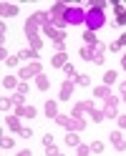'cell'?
I'll return each instance as SVG.
<instances>
[{
	"label": "cell",
	"mask_w": 126,
	"mask_h": 156,
	"mask_svg": "<svg viewBox=\"0 0 126 156\" xmlns=\"http://www.w3.org/2000/svg\"><path fill=\"white\" fill-rule=\"evenodd\" d=\"M66 146H68V149H78L81 146V139H78V131H66Z\"/></svg>",
	"instance_id": "obj_13"
},
{
	"label": "cell",
	"mask_w": 126,
	"mask_h": 156,
	"mask_svg": "<svg viewBox=\"0 0 126 156\" xmlns=\"http://www.w3.org/2000/svg\"><path fill=\"white\" fill-rule=\"evenodd\" d=\"M25 35L28 38H33V35H41V25H38L33 18H28L25 20Z\"/></svg>",
	"instance_id": "obj_15"
},
{
	"label": "cell",
	"mask_w": 126,
	"mask_h": 156,
	"mask_svg": "<svg viewBox=\"0 0 126 156\" xmlns=\"http://www.w3.org/2000/svg\"><path fill=\"white\" fill-rule=\"evenodd\" d=\"M58 156H66V154H58Z\"/></svg>",
	"instance_id": "obj_47"
},
{
	"label": "cell",
	"mask_w": 126,
	"mask_h": 156,
	"mask_svg": "<svg viewBox=\"0 0 126 156\" xmlns=\"http://www.w3.org/2000/svg\"><path fill=\"white\" fill-rule=\"evenodd\" d=\"M91 151H93V154H101V151H103V144H101V141H91Z\"/></svg>",
	"instance_id": "obj_35"
},
{
	"label": "cell",
	"mask_w": 126,
	"mask_h": 156,
	"mask_svg": "<svg viewBox=\"0 0 126 156\" xmlns=\"http://www.w3.org/2000/svg\"><path fill=\"white\" fill-rule=\"evenodd\" d=\"M45 154H48V156H58L61 151L56 149V144H51V146H45Z\"/></svg>",
	"instance_id": "obj_37"
},
{
	"label": "cell",
	"mask_w": 126,
	"mask_h": 156,
	"mask_svg": "<svg viewBox=\"0 0 126 156\" xmlns=\"http://www.w3.org/2000/svg\"><path fill=\"white\" fill-rule=\"evenodd\" d=\"M103 119H106V116H103L101 108H93V111H91V121H93V123H101Z\"/></svg>",
	"instance_id": "obj_28"
},
{
	"label": "cell",
	"mask_w": 126,
	"mask_h": 156,
	"mask_svg": "<svg viewBox=\"0 0 126 156\" xmlns=\"http://www.w3.org/2000/svg\"><path fill=\"white\" fill-rule=\"evenodd\" d=\"M83 45H91V48L99 45V38H96L93 30H83Z\"/></svg>",
	"instance_id": "obj_21"
},
{
	"label": "cell",
	"mask_w": 126,
	"mask_h": 156,
	"mask_svg": "<svg viewBox=\"0 0 126 156\" xmlns=\"http://www.w3.org/2000/svg\"><path fill=\"white\" fill-rule=\"evenodd\" d=\"M18 136H23V139H31V136H33V131L28 129V126H23V129L18 131Z\"/></svg>",
	"instance_id": "obj_36"
},
{
	"label": "cell",
	"mask_w": 126,
	"mask_h": 156,
	"mask_svg": "<svg viewBox=\"0 0 126 156\" xmlns=\"http://www.w3.org/2000/svg\"><path fill=\"white\" fill-rule=\"evenodd\" d=\"M119 101H121V96H111V98H106L103 101V116L106 119H119Z\"/></svg>",
	"instance_id": "obj_4"
},
{
	"label": "cell",
	"mask_w": 126,
	"mask_h": 156,
	"mask_svg": "<svg viewBox=\"0 0 126 156\" xmlns=\"http://www.w3.org/2000/svg\"><path fill=\"white\" fill-rule=\"evenodd\" d=\"M41 73H43V63H41V61H35V63L23 66L20 71H18V78H20V81H31V78H38Z\"/></svg>",
	"instance_id": "obj_3"
},
{
	"label": "cell",
	"mask_w": 126,
	"mask_h": 156,
	"mask_svg": "<svg viewBox=\"0 0 126 156\" xmlns=\"http://www.w3.org/2000/svg\"><path fill=\"white\" fill-rule=\"evenodd\" d=\"M113 13H116V25H126V8L121 3H113Z\"/></svg>",
	"instance_id": "obj_16"
},
{
	"label": "cell",
	"mask_w": 126,
	"mask_h": 156,
	"mask_svg": "<svg viewBox=\"0 0 126 156\" xmlns=\"http://www.w3.org/2000/svg\"><path fill=\"white\" fill-rule=\"evenodd\" d=\"M5 123H8V129L10 131H20L23 126H20V119H18V116L13 113V116H5Z\"/></svg>",
	"instance_id": "obj_23"
},
{
	"label": "cell",
	"mask_w": 126,
	"mask_h": 156,
	"mask_svg": "<svg viewBox=\"0 0 126 156\" xmlns=\"http://www.w3.org/2000/svg\"><path fill=\"white\" fill-rule=\"evenodd\" d=\"M93 108H96V103H93V101H81V103H76V106H73L71 116H76V119H83V113H91Z\"/></svg>",
	"instance_id": "obj_7"
},
{
	"label": "cell",
	"mask_w": 126,
	"mask_h": 156,
	"mask_svg": "<svg viewBox=\"0 0 126 156\" xmlns=\"http://www.w3.org/2000/svg\"><path fill=\"white\" fill-rule=\"evenodd\" d=\"M103 61H106V58H103V55H99V53H96V61H93V63H96V66H103Z\"/></svg>",
	"instance_id": "obj_41"
},
{
	"label": "cell",
	"mask_w": 126,
	"mask_h": 156,
	"mask_svg": "<svg viewBox=\"0 0 126 156\" xmlns=\"http://www.w3.org/2000/svg\"><path fill=\"white\" fill-rule=\"evenodd\" d=\"M76 83H78V86H88V83H91V78L86 76V73H78V76H76Z\"/></svg>",
	"instance_id": "obj_31"
},
{
	"label": "cell",
	"mask_w": 126,
	"mask_h": 156,
	"mask_svg": "<svg viewBox=\"0 0 126 156\" xmlns=\"http://www.w3.org/2000/svg\"><path fill=\"white\" fill-rule=\"evenodd\" d=\"M15 116H18V119H35L38 111H35V106L23 103V106H18V108H15Z\"/></svg>",
	"instance_id": "obj_8"
},
{
	"label": "cell",
	"mask_w": 126,
	"mask_h": 156,
	"mask_svg": "<svg viewBox=\"0 0 126 156\" xmlns=\"http://www.w3.org/2000/svg\"><path fill=\"white\" fill-rule=\"evenodd\" d=\"M3 18H13V15H18V5L15 3H3Z\"/></svg>",
	"instance_id": "obj_22"
},
{
	"label": "cell",
	"mask_w": 126,
	"mask_h": 156,
	"mask_svg": "<svg viewBox=\"0 0 126 156\" xmlns=\"http://www.w3.org/2000/svg\"><path fill=\"white\" fill-rule=\"evenodd\" d=\"M18 61H20V58H18V55H8V58H5L3 63H5L8 68H13V66H18Z\"/></svg>",
	"instance_id": "obj_34"
},
{
	"label": "cell",
	"mask_w": 126,
	"mask_h": 156,
	"mask_svg": "<svg viewBox=\"0 0 126 156\" xmlns=\"http://www.w3.org/2000/svg\"><path fill=\"white\" fill-rule=\"evenodd\" d=\"M66 63H68V53H56V55L51 58V66H53V68H63Z\"/></svg>",
	"instance_id": "obj_19"
},
{
	"label": "cell",
	"mask_w": 126,
	"mask_h": 156,
	"mask_svg": "<svg viewBox=\"0 0 126 156\" xmlns=\"http://www.w3.org/2000/svg\"><path fill=\"white\" fill-rule=\"evenodd\" d=\"M106 25V15H103V10H96V8H88L86 10V30H99V28H103Z\"/></svg>",
	"instance_id": "obj_2"
},
{
	"label": "cell",
	"mask_w": 126,
	"mask_h": 156,
	"mask_svg": "<svg viewBox=\"0 0 126 156\" xmlns=\"http://www.w3.org/2000/svg\"><path fill=\"white\" fill-rule=\"evenodd\" d=\"M45 116H48V119H58V103L56 101H45Z\"/></svg>",
	"instance_id": "obj_20"
},
{
	"label": "cell",
	"mask_w": 126,
	"mask_h": 156,
	"mask_svg": "<svg viewBox=\"0 0 126 156\" xmlns=\"http://www.w3.org/2000/svg\"><path fill=\"white\" fill-rule=\"evenodd\" d=\"M119 126H121V129L126 131V116H119Z\"/></svg>",
	"instance_id": "obj_42"
},
{
	"label": "cell",
	"mask_w": 126,
	"mask_h": 156,
	"mask_svg": "<svg viewBox=\"0 0 126 156\" xmlns=\"http://www.w3.org/2000/svg\"><path fill=\"white\" fill-rule=\"evenodd\" d=\"M56 123L63 126L66 131H83L86 129V119H76V116H68V113H58Z\"/></svg>",
	"instance_id": "obj_1"
},
{
	"label": "cell",
	"mask_w": 126,
	"mask_h": 156,
	"mask_svg": "<svg viewBox=\"0 0 126 156\" xmlns=\"http://www.w3.org/2000/svg\"><path fill=\"white\" fill-rule=\"evenodd\" d=\"M73 86H76V81L66 78V81L61 83V93H58V98H61V101H68L71 96H73Z\"/></svg>",
	"instance_id": "obj_9"
},
{
	"label": "cell",
	"mask_w": 126,
	"mask_h": 156,
	"mask_svg": "<svg viewBox=\"0 0 126 156\" xmlns=\"http://www.w3.org/2000/svg\"><path fill=\"white\" fill-rule=\"evenodd\" d=\"M109 139H111V146H113L116 151H126V139H124V133H121V131H113Z\"/></svg>",
	"instance_id": "obj_11"
},
{
	"label": "cell",
	"mask_w": 126,
	"mask_h": 156,
	"mask_svg": "<svg viewBox=\"0 0 126 156\" xmlns=\"http://www.w3.org/2000/svg\"><path fill=\"white\" fill-rule=\"evenodd\" d=\"M13 144H15V139H10V136H3V141H0L3 149H13Z\"/></svg>",
	"instance_id": "obj_33"
},
{
	"label": "cell",
	"mask_w": 126,
	"mask_h": 156,
	"mask_svg": "<svg viewBox=\"0 0 126 156\" xmlns=\"http://www.w3.org/2000/svg\"><path fill=\"white\" fill-rule=\"evenodd\" d=\"M66 23H68V25H86V10H83V8H68Z\"/></svg>",
	"instance_id": "obj_5"
},
{
	"label": "cell",
	"mask_w": 126,
	"mask_h": 156,
	"mask_svg": "<svg viewBox=\"0 0 126 156\" xmlns=\"http://www.w3.org/2000/svg\"><path fill=\"white\" fill-rule=\"evenodd\" d=\"M116 43H119L121 48H126V33H121V35H119V41H116Z\"/></svg>",
	"instance_id": "obj_40"
},
{
	"label": "cell",
	"mask_w": 126,
	"mask_h": 156,
	"mask_svg": "<svg viewBox=\"0 0 126 156\" xmlns=\"http://www.w3.org/2000/svg\"><path fill=\"white\" fill-rule=\"evenodd\" d=\"M121 68L126 71V51H124V55H121Z\"/></svg>",
	"instance_id": "obj_45"
},
{
	"label": "cell",
	"mask_w": 126,
	"mask_h": 156,
	"mask_svg": "<svg viewBox=\"0 0 126 156\" xmlns=\"http://www.w3.org/2000/svg\"><path fill=\"white\" fill-rule=\"evenodd\" d=\"M63 73H66V78H76V76H78V73H76V68H73L71 63L63 66Z\"/></svg>",
	"instance_id": "obj_30"
},
{
	"label": "cell",
	"mask_w": 126,
	"mask_h": 156,
	"mask_svg": "<svg viewBox=\"0 0 126 156\" xmlns=\"http://www.w3.org/2000/svg\"><path fill=\"white\" fill-rule=\"evenodd\" d=\"M28 91H31V86H28V81H20V86L15 88V93H18V96H23V98L28 96Z\"/></svg>",
	"instance_id": "obj_27"
},
{
	"label": "cell",
	"mask_w": 126,
	"mask_h": 156,
	"mask_svg": "<svg viewBox=\"0 0 126 156\" xmlns=\"http://www.w3.org/2000/svg\"><path fill=\"white\" fill-rule=\"evenodd\" d=\"M31 18H33V20L41 25V28H45V25H51V23H53V18H51V13H48V10H38V13H33Z\"/></svg>",
	"instance_id": "obj_10"
},
{
	"label": "cell",
	"mask_w": 126,
	"mask_h": 156,
	"mask_svg": "<svg viewBox=\"0 0 126 156\" xmlns=\"http://www.w3.org/2000/svg\"><path fill=\"white\" fill-rule=\"evenodd\" d=\"M35 88H38V91H43V93H45L48 88H51V78H48L45 73H41V76H38V78H35Z\"/></svg>",
	"instance_id": "obj_17"
},
{
	"label": "cell",
	"mask_w": 126,
	"mask_h": 156,
	"mask_svg": "<svg viewBox=\"0 0 126 156\" xmlns=\"http://www.w3.org/2000/svg\"><path fill=\"white\" fill-rule=\"evenodd\" d=\"M93 96H96V98H103V101L111 98V96H113V93H111V86H96V88H93Z\"/></svg>",
	"instance_id": "obj_18"
},
{
	"label": "cell",
	"mask_w": 126,
	"mask_h": 156,
	"mask_svg": "<svg viewBox=\"0 0 126 156\" xmlns=\"http://www.w3.org/2000/svg\"><path fill=\"white\" fill-rule=\"evenodd\" d=\"M10 108H15V101H13V96H10V98H3V111L8 113Z\"/></svg>",
	"instance_id": "obj_32"
},
{
	"label": "cell",
	"mask_w": 126,
	"mask_h": 156,
	"mask_svg": "<svg viewBox=\"0 0 126 156\" xmlns=\"http://www.w3.org/2000/svg\"><path fill=\"white\" fill-rule=\"evenodd\" d=\"M121 101H124V103H126V96H121Z\"/></svg>",
	"instance_id": "obj_46"
},
{
	"label": "cell",
	"mask_w": 126,
	"mask_h": 156,
	"mask_svg": "<svg viewBox=\"0 0 126 156\" xmlns=\"http://www.w3.org/2000/svg\"><path fill=\"white\" fill-rule=\"evenodd\" d=\"M18 156H33V154L28 151V149H23V151H18Z\"/></svg>",
	"instance_id": "obj_44"
},
{
	"label": "cell",
	"mask_w": 126,
	"mask_h": 156,
	"mask_svg": "<svg viewBox=\"0 0 126 156\" xmlns=\"http://www.w3.org/2000/svg\"><path fill=\"white\" fill-rule=\"evenodd\" d=\"M18 58H20V61H28V63H35L38 58H41V53L33 51V48H23V51L18 53Z\"/></svg>",
	"instance_id": "obj_12"
},
{
	"label": "cell",
	"mask_w": 126,
	"mask_h": 156,
	"mask_svg": "<svg viewBox=\"0 0 126 156\" xmlns=\"http://www.w3.org/2000/svg\"><path fill=\"white\" fill-rule=\"evenodd\" d=\"M109 51H111V53H119V51H121V45L113 41V43H109Z\"/></svg>",
	"instance_id": "obj_38"
},
{
	"label": "cell",
	"mask_w": 126,
	"mask_h": 156,
	"mask_svg": "<svg viewBox=\"0 0 126 156\" xmlns=\"http://www.w3.org/2000/svg\"><path fill=\"white\" fill-rule=\"evenodd\" d=\"M119 91H121V96H126V81H121V83H119Z\"/></svg>",
	"instance_id": "obj_43"
},
{
	"label": "cell",
	"mask_w": 126,
	"mask_h": 156,
	"mask_svg": "<svg viewBox=\"0 0 126 156\" xmlns=\"http://www.w3.org/2000/svg\"><path fill=\"white\" fill-rule=\"evenodd\" d=\"M116 78H119V73H116V71H106V73H103V86H113Z\"/></svg>",
	"instance_id": "obj_26"
},
{
	"label": "cell",
	"mask_w": 126,
	"mask_h": 156,
	"mask_svg": "<svg viewBox=\"0 0 126 156\" xmlns=\"http://www.w3.org/2000/svg\"><path fill=\"white\" fill-rule=\"evenodd\" d=\"M78 53H81L83 61H96V48H91V45H83Z\"/></svg>",
	"instance_id": "obj_24"
},
{
	"label": "cell",
	"mask_w": 126,
	"mask_h": 156,
	"mask_svg": "<svg viewBox=\"0 0 126 156\" xmlns=\"http://www.w3.org/2000/svg\"><path fill=\"white\" fill-rule=\"evenodd\" d=\"M93 151H91V146H86V144H81L78 149H76V156H91Z\"/></svg>",
	"instance_id": "obj_29"
},
{
	"label": "cell",
	"mask_w": 126,
	"mask_h": 156,
	"mask_svg": "<svg viewBox=\"0 0 126 156\" xmlns=\"http://www.w3.org/2000/svg\"><path fill=\"white\" fill-rule=\"evenodd\" d=\"M51 144H53V136L45 133V136H43V146H51Z\"/></svg>",
	"instance_id": "obj_39"
},
{
	"label": "cell",
	"mask_w": 126,
	"mask_h": 156,
	"mask_svg": "<svg viewBox=\"0 0 126 156\" xmlns=\"http://www.w3.org/2000/svg\"><path fill=\"white\" fill-rule=\"evenodd\" d=\"M28 48H33V51H38V53H41V48H43V38H41V35L28 38Z\"/></svg>",
	"instance_id": "obj_25"
},
{
	"label": "cell",
	"mask_w": 126,
	"mask_h": 156,
	"mask_svg": "<svg viewBox=\"0 0 126 156\" xmlns=\"http://www.w3.org/2000/svg\"><path fill=\"white\" fill-rule=\"evenodd\" d=\"M18 86H20V78L18 76H3V88L5 91H15Z\"/></svg>",
	"instance_id": "obj_14"
},
{
	"label": "cell",
	"mask_w": 126,
	"mask_h": 156,
	"mask_svg": "<svg viewBox=\"0 0 126 156\" xmlns=\"http://www.w3.org/2000/svg\"><path fill=\"white\" fill-rule=\"evenodd\" d=\"M41 33L48 35L53 43H66V30H58V28H53V23L45 25V28H41Z\"/></svg>",
	"instance_id": "obj_6"
}]
</instances>
